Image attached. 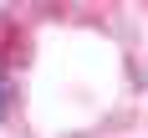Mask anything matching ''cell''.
<instances>
[{
  "instance_id": "obj_1",
  "label": "cell",
  "mask_w": 148,
  "mask_h": 138,
  "mask_svg": "<svg viewBox=\"0 0 148 138\" xmlns=\"http://www.w3.org/2000/svg\"><path fill=\"white\" fill-rule=\"evenodd\" d=\"M0 118H5V82H0Z\"/></svg>"
}]
</instances>
